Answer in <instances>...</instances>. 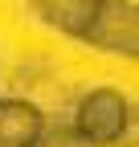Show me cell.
<instances>
[{
    "instance_id": "cell-1",
    "label": "cell",
    "mask_w": 139,
    "mask_h": 147,
    "mask_svg": "<svg viewBox=\"0 0 139 147\" xmlns=\"http://www.w3.org/2000/svg\"><path fill=\"white\" fill-rule=\"evenodd\" d=\"M29 8L49 29L78 37L102 53L135 57L139 49V21L131 0H29Z\"/></svg>"
},
{
    "instance_id": "cell-2",
    "label": "cell",
    "mask_w": 139,
    "mask_h": 147,
    "mask_svg": "<svg viewBox=\"0 0 139 147\" xmlns=\"http://www.w3.org/2000/svg\"><path fill=\"white\" fill-rule=\"evenodd\" d=\"M127 131H131V102L119 90H90L78 102L74 135L86 147H115Z\"/></svg>"
},
{
    "instance_id": "cell-3",
    "label": "cell",
    "mask_w": 139,
    "mask_h": 147,
    "mask_svg": "<svg viewBox=\"0 0 139 147\" xmlns=\"http://www.w3.org/2000/svg\"><path fill=\"white\" fill-rule=\"evenodd\" d=\"M45 115L41 106L25 98H0V147H33L45 135Z\"/></svg>"
},
{
    "instance_id": "cell-4",
    "label": "cell",
    "mask_w": 139,
    "mask_h": 147,
    "mask_svg": "<svg viewBox=\"0 0 139 147\" xmlns=\"http://www.w3.org/2000/svg\"><path fill=\"white\" fill-rule=\"evenodd\" d=\"M33 147H86V143L74 135V127H57V131H53V127H45V135L33 143Z\"/></svg>"
}]
</instances>
